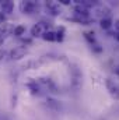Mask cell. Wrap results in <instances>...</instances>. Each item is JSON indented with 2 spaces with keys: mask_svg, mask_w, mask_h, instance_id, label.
Here are the masks:
<instances>
[{
  "mask_svg": "<svg viewBox=\"0 0 119 120\" xmlns=\"http://www.w3.org/2000/svg\"><path fill=\"white\" fill-rule=\"evenodd\" d=\"M94 11H95V15L102 17V18H104V15H107V14L109 13V10H108L105 6H102V4H95V6H94ZM102 18H101V20H102Z\"/></svg>",
  "mask_w": 119,
  "mask_h": 120,
  "instance_id": "3",
  "label": "cell"
},
{
  "mask_svg": "<svg viewBox=\"0 0 119 120\" xmlns=\"http://www.w3.org/2000/svg\"><path fill=\"white\" fill-rule=\"evenodd\" d=\"M116 39L119 41V34H116Z\"/></svg>",
  "mask_w": 119,
  "mask_h": 120,
  "instance_id": "17",
  "label": "cell"
},
{
  "mask_svg": "<svg viewBox=\"0 0 119 120\" xmlns=\"http://www.w3.org/2000/svg\"><path fill=\"white\" fill-rule=\"evenodd\" d=\"M55 35H56V34H53L52 31H48V32H44V34H42V38H44L45 41H55V39H56Z\"/></svg>",
  "mask_w": 119,
  "mask_h": 120,
  "instance_id": "9",
  "label": "cell"
},
{
  "mask_svg": "<svg viewBox=\"0 0 119 120\" xmlns=\"http://www.w3.org/2000/svg\"><path fill=\"white\" fill-rule=\"evenodd\" d=\"M105 84H107V87H108L109 92L112 94V96H115V98L118 99V98H119V88L114 84V82H112V81H111V80H109V78H107V80H105Z\"/></svg>",
  "mask_w": 119,
  "mask_h": 120,
  "instance_id": "2",
  "label": "cell"
},
{
  "mask_svg": "<svg viewBox=\"0 0 119 120\" xmlns=\"http://www.w3.org/2000/svg\"><path fill=\"white\" fill-rule=\"evenodd\" d=\"M115 28H116V31H118V34H119V20L115 21Z\"/></svg>",
  "mask_w": 119,
  "mask_h": 120,
  "instance_id": "13",
  "label": "cell"
},
{
  "mask_svg": "<svg viewBox=\"0 0 119 120\" xmlns=\"http://www.w3.org/2000/svg\"><path fill=\"white\" fill-rule=\"evenodd\" d=\"M62 4H70V0H59Z\"/></svg>",
  "mask_w": 119,
  "mask_h": 120,
  "instance_id": "15",
  "label": "cell"
},
{
  "mask_svg": "<svg viewBox=\"0 0 119 120\" xmlns=\"http://www.w3.org/2000/svg\"><path fill=\"white\" fill-rule=\"evenodd\" d=\"M4 20H6V17H4V14H3V13H0V22H3Z\"/></svg>",
  "mask_w": 119,
  "mask_h": 120,
  "instance_id": "14",
  "label": "cell"
},
{
  "mask_svg": "<svg viewBox=\"0 0 119 120\" xmlns=\"http://www.w3.org/2000/svg\"><path fill=\"white\" fill-rule=\"evenodd\" d=\"M24 32H25V27H23V25H18V27L14 28V35H17V36L23 35Z\"/></svg>",
  "mask_w": 119,
  "mask_h": 120,
  "instance_id": "12",
  "label": "cell"
},
{
  "mask_svg": "<svg viewBox=\"0 0 119 120\" xmlns=\"http://www.w3.org/2000/svg\"><path fill=\"white\" fill-rule=\"evenodd\" d=\"M101 120H104V119H101Z\"/></svg>",
  "mask_w": 119,
  "mask_h": 120,
  "instance_id": "18",
  "label": "cell"
},
{
  "mask_svg": "<svg viewBox=\"0 0 119 120\" xmlns=\"http://www.w3.org/2000/svg\"><path fill=\"white\" fill-rule=\"evenodd\" d=\"M111 24H112V22H111L109 18H102V20H101V27H102L104 30H108V28L111 27Z\"/></svg>",
  "mask_w": 119,
  "mask_h": 120,
  "instance_id": "11",
  "label": "cell"
},
{
  "mask_svg": "<svg viewBox=\"0 0 119 120\" xmlns=\"http://www.w3.org/2000/svg\"><path fill=\"white\" fill-rule=\"evenodd\" d=\"M31 34H32V36H42V34H44V25L42 24L34 25L32 30H31Z\"/></svg>",
  "mask_w": 119,
  "mask_h": 120,
  "instance_id": "7",
  "label": "cell"
},
{
  "mask_svg": "<svg viewBox=\"0 0 119 120\" xmlns=\"http://www.w3.org/2000/svg\"><path fill=\"white\" fill-rule=\"evenodd\" d=\"M46 6H48V8H49V10L52 11V14H53V15L59 14V8L56 7V4H55V3H52V1H51V3H48Z\"/></svg>",
  "mask_w": 119,
  "mask_h": 120,
  "instance_id": "10",
  "label": "cell"
},
{
  "mask_svg": "<svg viewBox=\"0 0 119 120\" xmlns=\"http://www.w3.org/2000/svg\"><path fill=\"white\" fill-rule=\"evenodd\" d=\"M24 55H25V49L24 48H17L11 52V59H21V57H24Z\"/></svg>",
  "mask_w": 119,
  "mask_h": 120,
  "instance_id": "6",
  "label": "cell"
},
{
  "mask_svg": "<svg viewBox=\"0 0 119 120\" xmlns=\"http://www.w3.org/2000/svg\"><path fill=\"white\" fill-rule=\"evenodd\" d=\"M70 71H71V85L74 87V90H79L81 87V73L76 66H71Z\"/></svg>",
  "mask_w": 119,
  "mask_h": 120,
  "instance_id": "1",
  "label": "cell"
},
{
  "mask_svg": "<svg viewBox=\"0 0 119 120\" xmlns=\"http://www.w3.org/2000/svg\"><path fill=\"white\" fill-rule=\"evenodd\" d=\"M13 10H14V3L13 1H3L1 3V13L10 14V13H13Z\"/></svg>",
  "mask_w": 119,
  "mask_h": 120,
  "instance_id": "5",
  "label": "cell"
},
{
  "mask_svg": "<svg viewBox=\"0 0 119 120\" xmlns=\"http://www.w3.org/2000/svg\"><path fill=\"white\" fill-rule=\"evenodd\" d=\"M35 7H36V4L34 3V1H24L23 4H21V11L23 13H32L34 10H35Z\"/></svg>",
  "mask_w": 119,
  "mask_h": 120,
  "instance_id": "4",
  "label": "cell"
},
{
  "mask_svg": "<svg viewBox=\"0 0 119 120\" xmlns=\"http://www.w3.org/2000/svg\"><path fill=\"white\" fill-rule=\"evenodd\" d=\"M115 73H116V74H119V67H116V70H115Z\"/></svg>",
  "mask_w": 119,
  "mask_h": 120,
  "instance_id": "16",
  "label": "cell"
},
{
  "mask_svg": "<svg viewBox=\"0 0 119 120\" xmlns=\"http://www.w3.org/2000/svg\"><path fill=\"white\" fill-rule=\"evenodd\" d=\"M76 11H77V14H81V17H87L88 15V8L84 7L83 4L76 6Z\"/></svg>",
  "mask_w": 119,
  "mask_h": 120,
  "instance_id": "8",
  "label": "cell"
}]
</instances>
